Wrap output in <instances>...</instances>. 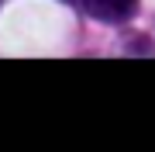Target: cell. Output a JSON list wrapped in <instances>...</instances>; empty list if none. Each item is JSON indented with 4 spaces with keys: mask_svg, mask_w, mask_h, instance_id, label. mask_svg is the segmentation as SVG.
Segmentation results:
<instances>
[{
    "mask_svg": "<svg viewBox=\"0 0 155 152\" xmlns=\"http://www.w3.org/2000/svg\"><path fill=\"white\" fill-rule=\"evenodd\" d=\"M79 7H83L93 21H104V24H124V21H131V17H134L138 0H79Z\"/></svg>",
    "mask_w": 155,
    "mask_h": 152,
    "instance_id": "obj_1",
    "label": "cell"
},
{
    "mask_svg": "<svg viewBox=\"0 0 155 152\" xmlns=\"http://www.w3.org/2000/svg\"><path fill=\"white\" fill-rule=\"evenodd\" d=\"M66 4H69V0H66Z\"/></svg>",
    "mask_w": 155,
    "mask_h": 152,
    "instance_id": "obj_2",
    "label": "cell"
}]
</instances>
